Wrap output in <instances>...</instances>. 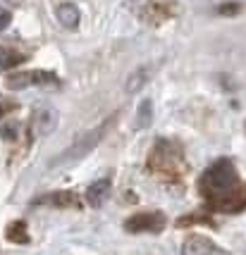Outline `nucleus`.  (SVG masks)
<instances>
[{"label": "nucleus", "mask_w": 246, "mask_h": 255, "mask_svg": "<svg viewBox=\"0 0 246 255\" xmlns=\"http://www.w3.org/2000/svg\"><path fill=\"white\" fill-rule=\"evenodd\" d=\"M117 120V112L115 115H110L105 122H101L98 127H93V129H89L86 133H81V136H77L74 141H72V145L69 148H65L60 155L50 162V167H60V165H69V162H77V160H81V157H86L96 148V145L101 143V138L108 133V129L112 127V122Z\"/></svg>", "instance_id": "f03ea898"}, {"label": "nucleus", "mask_w": 246, "mask_h": 255, "mask_svg": "<svg viewBox=\"0 0 246 255\" xmlns=\"http://www.w3.org/2000/svg\"><path fill=\"white\" fill-rule=\"evenodd\" d=\"M7 239L14 244H29V232H26V224L24 222H12L7 227Z\"/></svg>", "instance_id": "4468645a"}, {"label": "nucleus", "mask_w": 246, "mask_h": 255, "mask_svg": "<svg viewBox=\"0 0 246 255\" xmlns=\"http://www.w3.org/2000/svg\"><path fill=\"white\" fill-rule=\"evenodd\" d=\"M199 191L213 210L235 215L246 208V184L230 157L215 160L201 174Z\"/></svg>", "instance_id": "f257e3e1"}, {"label": "nucleus", "mask_w": 246, "mask_h": 255, "mask_svg": "<svg viewBox=\"0 0 246 255\" xmlns=\"http://www.w3.org/2000/svg\"><path fill=\"white\" fill-rule=\"evenodd\" d=\"M19 62H24L22 53H14L10 48H0V72H7V69H12Z\"/></svg>", "instance_id": "ddd939ff"}, {"label": "nucleus", "mask_w": 246, "mask_h": 255, "mask_svg": "<svg viewBox=\"0 0 246 255\" xmlns=\"http://www.w3.org/2000/svg\"><path fill=\"white\" fill-rule=\"evenodd\" d=\"M148 167L158 174H163V177H179L184 172V153H182V148L177 143L160 138L156 148L151 150Z\"/></svg>", "instance_id": "7ed1b4c3"}, {"label": "nucleus", "mask_w": 246, "mask_h": 255, "mask_svg": "<svg viewBox=\"0 0 246 255\" xmlns=\"http://www.w3.org/2000/svg\"><path fill=\"white\" fill-rule=\"evenodd\" d=\"M163 227H165V215L158 210L136 212L124 222V229L129 234H158L163 232Z\"/></svg>", "instance_id": "39448f33"}, {"label": "nucleus", "mask_w": 246, "mask_h": 255, "mask_svg": "<svg viewBox=\"0 0 246 255\" xmlns=\"http://www.w3.org/2000/svg\"><path fill=\"white\" fill-rule=\"evenodd\" d=\"M215 12H218L220 17H235V14L242 12V5H239V2H223V5H218Z\"/></svg>", "instance_id": "2eb2a0df"}, {"label": "nucleus", "mask_w": 246, "mask_h": 255, "mask_svg": "<svg viewBox=\"0 0 246 255\" xmlns=\"http://www.w3.org/2000/svg\"><path fill=\"white\" fill-rule=\"evenodd\" d=\"M5 112H10V105H2V103H0V117H2Z\"/></svg>", "instance_id": "f3484780"}, {"label": "nucleus", "mask_w": 246, "mask_h": 255, "mask_svg": "<svg viewBox=\"0 0 246 255\" xmlns=\"http://www.w3.org/2000/svg\"><path fill=\"white\" fill-rule=\"evenodd\" d=\"M153 124V100L146 98L141 105H139V110H136V127L139 129H146V127H151Z\"/></svg>", "instance_id": "f8f14e48"}, {"label": "nucleus", "mask_w": 246, "mask_h": 255, "mask_svg": "<svg viewBox=\"0 0 246 255\" xmlns=\"http://www.w3.org/2000/svg\"><path fill=\"white\" fill-rule=\"evenodd\" d=\"M60 79L48 72V69H26V72H14L7 77V89L10 91H22L31 89V86H57Z\"/></svg>", "instance_id": "20e7f679"}, {"label": "nucleus", "mask_w": 246, "mask_h": 255, "mask_svg": "<svg viewBox=\"0 0 246 255\" xmlns=\"http://www.w3.org/2000/svg\"><path fill=\"white\" fill-rule=\"evenodd\" d=\"M55 17H57V22L62 24V26H67V29H77L79 22H81V12H79V7L74 2H62V5H57Z\"/></svg>", "instance_id": "9d476101"}, {"label": "nucleus", "mask_w": 246, "mask_h": 255, "mask_svg": "<svg viewBox=\"0 0 246 255\" xmlns=\"http://www.w3.org/2000/svg\"><path fill=\"white\" fill-rule=\"evenodd\" d=\"M36 205H55V208H72L77 205V196L69 193V191H55V193H48L41 196L36 200Z\"/></svg>", "instance_id": "9b49d317"}, {"label": "nucleus", "mask_w": 246, "mask_h": 255, "mask_svg": "<svg viewBox=\"0 0 246 255\" xmlns=\"http://www.w3.org/2000/svg\"><path fill=\"white\" fill-rule=\"evenodd\" d=\"M153 72H156V67L153 65H144V67H136L134 72L127 77V84H124V91L127 93H136V91H141L151 81L153 77Z\"/></svg>", "instance_id": "6e6552de"}, {"label": "nucleus", "mask_w": 246, "mask_h": 255, "mask_svg": "<svg viewBox=\"0 0 246 255\" xmlns=\"http://www.w3.org/2000/svg\"><path fill=\"white\" fill-rule=\"evenodd\" d=\"M110 179H98V181H93L89 189H86V203L89 205H93V208H98V205H103L105 203V198L110 196Z\"/></svg>", "instance_id": "1a4fd4ad"}, {"label": "nucleus", "mask_w": 246, "mask_h": 255, "mask_svg": "<svg viewBox=\"0 0 246 255\" xmlns=\"http://www.w3.org/2000/svg\"><path fill=\"white\" fill-rule=\"evenodd\" d=\"M10 22H12L10 10H0V31H2V29H7V26H10Z\"/></svg>", "instance_id": "dca6fc26"}, {"label": "nucleus", "mask_w": 246, "mask_h": 255, "mask_svg": "<svg viewBox=\"0 0 246 255\" xmlns=\"http://www.w3.org/2000/svg\"><path fill=\"white\" fill-rule=\"evenodd\" d=\"M215 253H223V251L213 244L208 236H201V234H194L182 244V255H215Z\"/></svg>", "instance_id": "423d86ee"}, {"label": "nucleus", "mask_w": 246, "mask_h": 255, "mask_svg": "<svg viewBox=\"0 0 246 255\" xmlns=\"http://www.w3.org/2000/svg\"><path fill=\"white\" fill-rule=\"evenodd\" d=\"M31 127H34L36 136H48V133H53L57 127V112L53 110V108H41V110H36L34 120H31Z\"/></svg>", "instance_id": "0eeeda50"}]
</instances>
